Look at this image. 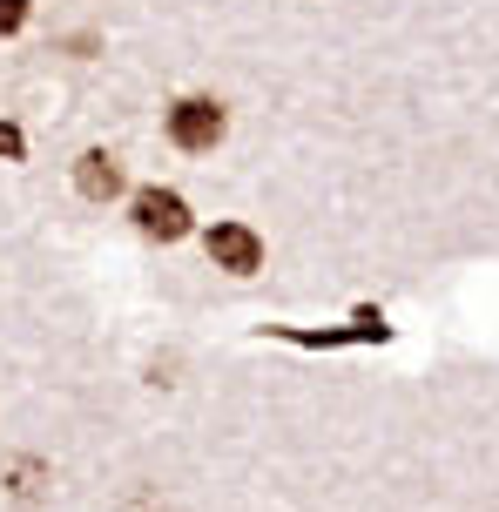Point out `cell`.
Returning a JSON list of instances; mask_svg holds the SVG:
<instances>
[{
	"mask_svg": "<svg viewBox=\"0 0 499 512\" xmlns=\"http://www.w3.org/2000/svg\"><path fill=\"white\" fill-rule=\"evenodd\" d=\"M75 189L88 196V203H115V196H122V169H115V155L88 149L75 162Z\"/></svg>",
	"mask_w": 499,
	"mask_h": 512,
	"instance_id": "4",
	"label": "cell"
},
{
	"mask_svg": "<svg viewBox=\"0 0 499 512\" xmlns=\"http://www.w3.org/2000/svg\"><path fill=\"white\" fill-rule=\"evenodd\" d=\"M0 162H21V128L0 122Z\"/></svg>",
	"mask_w": 499,
	"mask_h": 512,
	"instance_id": "6",
	"label": "cell"
},
{
	"mask_svg": "<svg viewBox=\"0 0 499 512\" xmlns=\"http://www.w3.org/2000/svg\"><path fill=\"white\" fill-rule=\"evenodd\" d=\"M169 142L176 149H216L223 142V108L210 95H189V102L169 108Z\"/></svg>",
	"mask_w": 499,
	"mask_h": 512,
	"instance_id": "1",
	"label": "cell"
},
{
	"mask_svg": "<svg viewBox=\"0 0 499 512\" xmlns=\"http://www.w3.org/2000/svg\"><path fill=\"white\" fill-rule=\"evenodd\" d=\"M210 263H216V270H230V277H250V270L263 263L257 230H243V223H216V230H210Z\"/></svg>",
	"mask_w": 499,
	"mask_h": 512,
	"instance_id": "3",
	"label": "cell"
},
{
	"mask_svg": "<svg viewBox=\"0 0 499 512\" xmlns=\"http://www.w3.org/2000/svg\"><path fill=\"white\" fill-rule=\"evenodd\" d=\"M135 230L156 236V243H176V236H189V203L176 189H142L135 196Z\"/></svg>",
	"mask_w": 499,
	"mask_h": 512,
	"instance_id": "2",
	"label": "cell"
},
{
	"mask_svg": "<svg viewBox=\"0 0 499 512\" xmlns=\"http://www.w3.org/2000/svg\"><path fill=\"white\" fill-rule=\"evenodd\" d=\"M0 479H7V492H14V499H41L48 465H41V459H7V465H0Z\"/></svg>",
	"mask_w": 499,
	"mask_h": 512,
	"instance_id": "5",
	"label": "cell"
},
{
	"mask_svg": "<svg viewBox=\"0 0 499 512\" xmlns=\"http://www.w3.org/2000/svg\"><path fill=\"white\" fill-rule=\"evenodd\" d=\"M27 21V0H0V34H14Z\"/></svg>",
	"mask_w": 499,
	"mask_h": 512,
	"instance_id": "7",
	"label": "cell"
}]
</instances>
